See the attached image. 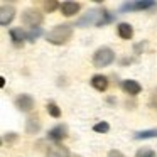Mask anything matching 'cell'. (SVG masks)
I'll list each match as a JSON object with an SVG mask.
<instances>
[{"mask_svg":"<svg viewBox=\"0 0 157 157\" xmlns=\"http://www.w3.org/2000/svg\"><path fill=\"white\" fill-rule=\"evenodd\" d=\"M112 21V15L108 14V10L105 9H93V10H88L81 19L78 21L79 27H85V25H105Z\"/></svg>","mask_w":157,"mask_h":157,"instance_id":"cell-1","label":"cell"},{"mask_svg":"<svg viewBox=\"0 0 157 157\" xmlns=\"http://www.w3.org/2000/svg\"><path fill=\"white\" fill-rule=\"evenodd\" d=\"M71 36H73V25L63 24V25H56V27L48 34L46 39H48L51 44L61 46V44H66V42L71 39Z\"/></svg>","mask_w":157,"mask_h":157,"instance_id":"cell-2","label":"cell"},{"mask_svg":"<svg viewBox=\"0 0 157 157\" xmlns=\"http://www.w3.org/2000/svg\"><path fill=\"white\" fill-rule=\"evenodd\" d=\"M115 61V52L110 48H100L93 54V64L96 68H106Z\"/></svg>","mask_w":157,"mask_h":157,"instance_id":"cell-3","label":"cell"},{"mask_svg":"<svg viewBox=\"0 0 157 157\" xmlns=\"http://www.w3.org/2000/svg\"><path fill=\"white\" fill-rule=\"evenodd\" d=\"M42 21H44V17L37 9H25L22 12V24L31 29H37L42 24Z\"/></svg>","mask_w":157,"mask_h":157,"instance_id":"cell-4","label":"cell"},{"mask_svg":"<svg viewBox=\"0 0 157 157\" xmlns=\"http://www.w3.org/2000/svg\"><path fill=\"white\" fill-rule=\"evenodd\" d=\"M155 2L152 0H139V2H128V4L122 5L123 12H135V10H147V9H154Z\"/></svg>","mask_w":157,"mask_h":157,"instance_id":"cell-5","label":"cell"},{"mask_svg":"<svg viewBox=\"0 0 157 157\" xmlns=\"http://www.w3.org/2000/svg\"><path fill=\"white\" fill-rule=\"evenodd\" d=\"M14 17H15V9L12 5H2V9H0V24L5 27L14 21Z\"/></svg>","mask_w":157,"mask_h":157,"instance_id":"cell-6","label":"cell"},{"mask_svg":"<svg viewBox=\"0 0 157 157\" xmlns=\"http://www.w3.org/2000/svg\"><path fill=\"white\" fill-rule=\"evenodd\" d=\"M15 106H17L21 112H31L34 108V100L31 95H19L15 100Z\"/></svg>","mask_w":157,"mask_h":157,"instance_id":"cell-7","label":"cell"},{"mask_svg":"<svg viewBox=\"0 0 157 157\" xmlns=\"http://www.w3.org/2000/svg\"><path fill=\"white\" fill-rule=\"evenodd\" d=\"M48 137L51 140H54V142H59V140H63V139H66V137H68V127L63 125V123H59V125L54 127V128L49 130Z\"/></svg>","mask_w":157,"mask_h":157,"instance_id":"cell-8","label":"cell"},{"mask_svg":"<svg viewBox=\"0 0 157 157\" xmlns=\"http://www.w3.org/2000/svg\"><path fill=\"white\" fill-rule=\"evenodd\" d=\"M79 9H81V5L76 4V2H63V4L59 5V10H61V14L66 15V17L76 15V14L79 12Z\"/></svg>","mask_w":157,"mask_h":157,"instance_id":"cell-9","label":"cell"},{"mask_svg":"<svg viewBox=\"0 0 157 157\" xmlns=\"http://www.w3.org/2000/svg\"><path fill=\"white\" fill-rule=\"evenodd\" d=\"M122 88L123 91L127 93V95H139L140 91H142V86L139 85L137 81H133V79H125V81L122 83Z\"/></svg>","mask_w":157,"mask_h":157,"instance_id":"cell-10","label":"cell"},{"mask_svg":"<svg viewBox=\"0 0 157 157\" xmlns=\"http://www.w3.org/2000/svg\"><path fill=\"white\" fill-rule=\"evenodd\" d=\"M91 86L95 90H98V91H106V88H108V78L103 75H95L91 78Z\"/></svg>","mask_w":157,"mask_h":157,"instance_id":"cell-11","label":"cell"},{"mask_svg":"<svg viewBox=\"0 0 157 157\" xmlns=\"http://www.w3.org/2000/svg\"><path fill=\"white\" fill-rule=\"evenodd\" d=\"M46 157H69V152L63 145H52V147H49Z\"/></svg>","mask_w":157,"mask_h":157,"instance_id":"cell-12","label":"cell"},{"mask_svg":"<svg viewBox=\"0 0 157 157\" xmlns=\"http://www.w3.org/2000/svg\"><path fill=\"white\" fill-rule=\"evenodd\" d=\"M117 32H118V36L122 39H132V36H133L132 25L127 24V22H122V24L117 25Z\"/></svg>","mask_w":157,"mask_h":157,"instance_id":"cell-13","label":"cell"},{"mask_svg":"<svg viewBox=\"0 0 157 157\" xmlns=\"http://www.w3.org/2000/svg\"><path fill=\"white\" fill-rule=\"evenodd\" d=\"M10 37L15 46H21L24 42V39L27 37V34L22 31V27H14V29H10Z\"/></svg>","mask_w":157,"mask_h":157,"instance_id":"cell-14","label":"cell"},{"mask_svg":"<svg viewBox=\"0 0 157 157\" xmlns=\"http://www.w3.org/2000/svg\"><path fill=\"white\" fill-rule=\"evenodd\" d=\"M46 110H48V113L52 118H59V117H61V110H59V106L56 105L54 101H49L48 105H46Z\"/></svg>","mask_w":157,"mask_h":157,"instance_id":"cell-15","label":"cell"},{"mask_svg":"<svg viewBox=\"0 0 157 157\" xmlns=\"http://www.w3.org/2000/svg\"><path fill=\"white\" fill-rule=\"evenodd\" d=\"M135 139H152V137H157V128H150V130H142V132H137Z\"/></svg>","mask_w":157,"mask_h":157,"instance_id":"cell-16","label":"cell"},{"mask_svg":"<svg viewBox=\"0 0 157 157\" xmlns=\"http://www.w3.org/2000/svg\"><path fill=\"white\" fill-rule=\"evenodd\" d=\"M39 128H41V123H39L37 118H29V120H27V132H29V133L39 132Z\"/></svg>","mask_w":157,"mask_h":157,"instance_id":"cell-17","label":"cell"},{"mask_svg":"<svg viewBox=\"0 0 157 157\" xmlns=\"http://www.w3.org/2000/svg\"><path fill=\"white\" fill-rule=\"evenodd\" d=\"M135 157H155V152H154L152 149H147V147H144V149H139V150H137Z\"/></svg>","mask_w":157,"mask_h":157,"instance_id":"cell-18","label":"cell"},{"mask_svg":"<svg viewBox=\"0 0 157 157\" xmlns=\"http://www.w3.org/2000/svg\"><path fill=\"white\" fill-rule=\"evenodd\" d=\"M93 130H95V132H100V133H106L110 130V125H108V122H100L93 127Z\"/></svg>","mask_w":157,"mask_h":157,"instance_id":"cell-19","label":"cell"},{"mask_svg":"<svg viewBox=\"0 0 157 157\" xmlns=\"http://www.w3.org/2000/svg\"><path fill=\"white\" fill-rule=\"evenodd\" d=\"M41 34H42V29H41V27H37V29H32V31L27 34V39H29L31 42H34V41H36V39H37Z\"/></svg>","mask_w":157,"mask_h":157,"instance_id":"cell-20","label":"cell"},{"mask_svg":"<svg viewBox=\"0 0 157 157\" xmlns=\"http://www.w3.org/2000/svg\"><path fill=\"white\" fill-rule=\"evenodd\" d=\"M44 9L48 12H52V10H56V9H58V4H56L54 0H51V2H46L44 4Z\"/></svg>","mask_w":157,"mask_h":157,"instance_id":"cell-21","label":"cell"},{"mask_svg":"<svg viewBox=\"0 0 157 157\" xmlns=\"http://www.w3.org/2000/svg\"><path fill=\"white\" fill-rule=\"evenodd\" d=\"M106 157H125V155H123V154L120 152V150H110Z\"/></svg>","mask_w":157,"mask_h":157,"instance_id":"cell-22","label":"cell"}]
</instances>
